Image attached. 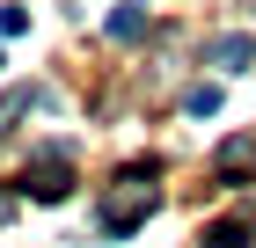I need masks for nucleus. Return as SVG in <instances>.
<instances>
[{
	"mask_svg": "<svg viewBox=\"0 0 256 248\" xmlns=\"http://www.w3.org/2000/svg\"><path fill=\"white\" fill-rule=\"evenodd\" d=\"M220 168L227 175H256V139H227L220 146Z\"/></svg>",
	"mask_w": 256,
	"mask_h": 248,
	"instance_id": "obj_4",
	"label": "nucleus"
},
{
	"mask_svg": "<svg viewBox=\"0 0 256 248\" xmlns=\"http://www.w3.org/2000/svg\"><path fill=\"white\" fill-rule=\"evenodd\" d=\"M110 37H118V44H139V37H146V7H139V0H124L118 15H110Z\"/></svg>",
	"mask_w": 256,
	"mask_h": 248,
	"instance_id": "obj_3",
	"label": "nucleus"
},
{
	"mask_svg": "<svg viewBox=\"0 0 256 248\" xmlns=\"http://www.w3.org/2000/svg\"><path fill=\"white\" fill-rule=\"evenodd\" d=\"M22 190H30V197H44V205H52V197H66V190H74V175H66V153L52 146V153L37 161V168L22 175Z\"/></svg>",
	"mask_w": 256,
	"mask_h": 248,
	"instance_id": "obj_1",
	"label": "nucleus"
},
{
	"mask_svg": "<svg viewBox=\"0 0 256 248\" xmlns=\"http://www.w3.org/2000/svg\"><path fill=\"white\" fill-rule=\"evenodd\" d=\"M183 110H190V117H212V110H220V88H190V95H183Z\"/></svg>",
	"mask_w": 256,
	"mask_h": 248,
	"instance_id": "obj_7",
	"label": "nucleus"
},
{
	"mask_svg": "<svg viewBox=\"0 0 256 248\" xmlns=\"http://www.w3.org/2000/svg\"><path fill=\"white\" fill-rule=\"evenodd\" d=\"M249 58H256V37H212V66L220 73H242Z\"/></svg>",
	"mask_w": 256,
	"mask_h": 248,
	"instance_id": "obj_2",
	"label": "nucleus"
},
{
	"mask_svg": "<svg viewBox=\"0 0 256 248\" xmlns=\"http://www.w3.org/2000/svg\"><path fill=\"white\" fill-rule=\"evenodd\" d=\"M249 227H256V212H249V219H227V227H212V234H205V248H249Z\"/></svg>",
	"mask_w": 256,
	"mask_h": 248,
	"instance_id": "obj_5",
	"label": "nucleus"
},
{
	"mask_svg": "<svg viewBox=\"0 0 256 248\" xmlns=\"http://www.w3.org/2000/svg\"><path fill=\"white\" fill-rule=\"evenodd\" d=\"M37 102H44L37 88H15V95H0V132H15V117H22V110H37Z\"/></svg>",
	"mask_w": 256,
	"mask_h": 248,
	"instance_id": "obj_6",
	"label": "nucleus"
},
{
	"mask_svg": "<svg viewBox=\"0 0 256 248\" xmlns=\"http://www.w3.org/2000/svg\"><path fill=\"white\" fill-rule=\"evenodd\" d=\"M22 22H30L22 7H0V37H22Z\"/></svg>",
	"mask_w": 256,
	"mask_h": 248,
	"instance_id": "obj_8",
	"label": "nucleus"
}]
</instances>
